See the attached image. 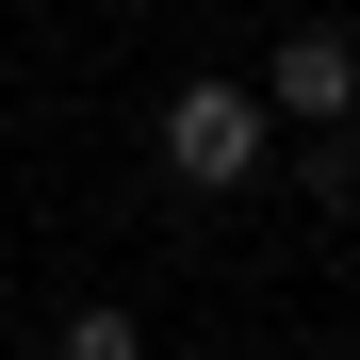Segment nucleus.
Here are the masks:
<instances>
[{
    "mask_svg": "<svg viewBox=\"0 0 360 360\" xmlns=\"http://www.w3.org/2000/svg\"><path fill=\"white\" fill-rule=\"evenodd\" d=\"M164 180L180 197H246L262 180V82H180L164 98Z\"/></svg>",
    "mask_w": 360,
    "mask_h": 360,
    "instance_id": "nucleus-1",
    "label": "nucleus"
},
{
    "mask_svg": "<svg viewBox=\"0 0 360 360\" xmlns=\"http://www.w3.org/2000/svg\"><path fill=\"white\" fill-rule=\"evenodd\" d=\"M344 213H360V180H344Z\"/></svg>",
    "mask_w": 360,
    "mask_h": 360,
    "instance_id": "nucleus-4",
    "label": "nucleus"
},
{
    "mask_svg": "<svg viewBox=\"0 0 360 360\" xmlns=\"http://www.w3.org/2000/svg\"><path fill=\"white\" fill-rule=\"evenodd\" d=\"M262 98L311 115V131H344V115H360V33H278L262 49Z\"/></svg>",
    "mask_w": 360,
    "mask_h": 360,
    "instance_id": "nucleus-2",
    "label": "nucleus"
},
{
    "mask_svg": "<svg viewBox=\"0 0 360 360\" xmlns=\"http://www.w3.org/2000/svg\"><path fill=\"white\" fill-rule=\"evenodd\" d=\"M49 360H148V328H131V311H115V295H82V311H66V328H49Z\"/></svg>",
    "mask_w": 360,
    "mask_h": 360,
    "instance_id": "nucleus-3",
    "label": "nucleus"
}]
</instances>
